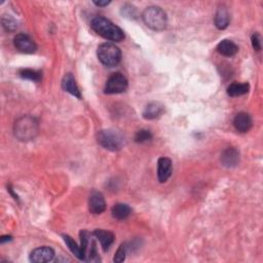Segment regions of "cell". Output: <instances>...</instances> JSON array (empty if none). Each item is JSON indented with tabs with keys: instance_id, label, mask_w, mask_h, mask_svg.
Wrapping results in <instances>:
<instances>
[{
	"instance_id": "obj_1",
	"label": "cell",
	"mask_w": 263,
	"mask_h": 263,
	"mask_svg": "<svg viewBox=\"0 0 263 263\" xmlns=\"http://www.w3.org/2000/svg\"><path fill=\"white\" fill-rule=\"evenodd\" d=\"M91 27L98 35L107 40L120 43L124 39L123 31L110 20L104 17L94 18L91 22Z\"/></svg>"
},
{
	"instance_id": "obj_2",
	"label": "cell",
	"mask_w": 263,
	"mask_h": 263,
	"mask_svg": "<svg viewBox=\"0 0 263 263\" xmlns=\"http://www.w3.org/2000/svg\"><path fill=\"white\" fill-rule=\"evenodd\" d=\"M39 131L38 120L30 115H24L16 120L14 125L15 136L20 141H31L37 136Z\"/></svg>"
},
{
	"instance_id": "obj_3",
	"label": "cell",
	"mask_w": 263,
	"mask_h": 263,
	"mask_svg": "<svg viewBox=\"0 0 263 263\" xmlns=\"http://www.w3.org/2000/svg\"><path fill=\"white\" fill-rule=\"evenodd\" d=\"M142 19L145 25L153 31H163L167 27V14L159 6L146 7L142 14Z\"/></svg>"
},
{
	"instance_id": "obj_4",
	"label": "cell",
	"mask_w": 263,
	"mask_h": 263,
	"mask_svg": "<svg viewBox=\"0 0 263 263\" xmlns=\"http://www.w3.org/2000/svg\"><path fill=\"white\" fill-rule=\"evenodd\" d=\"M97 56L103 65L114 67L120 64L121 60V51L119 47L111 43H105L98 47Z\"/></svg>"
},
{
	"instance_id": "obj_5",
	"label": "cell",
	"mask_w": 263,
	"mask_h": 263,
	"mask_svg": "<svg viewBox=\"0 0 263 263\" xmlns=\"http://www.w3.org/2000/svg\"><path fill=\"white\" fill-rule=\"evenodd\" d=\"M98 143L105 149L119 151L123 145V139L120 133L113 130H101L97 134Z\"/></svg>"
},
{
	"instance_id": "obj_6",
	"label": "cell",
	"mask_w": 263,
	"mask_h": 263,
	"mask_svg": "<svg viewBox=\"0 0 263 263\" xmlns=\"http://www.w3.org/2000/svg\"><path fill=\"white\" fill-rule=\"evenodd\" d=\"M129 87V82L127 77L120 72H115L109 76L105 85L104 92L105 94L113 95V94H121L127 91Z\"/></svg>"
},
{
	"instance_id": "obj_7",
	"label": "cell",
	"mask_w": 263,
	"mask_h": 263,
	"mask_svg": "<svg viewBox=\"0 0 263 263\" xmlns=\"http://www.w3.org/2000/svg\"><path fill=\"white\" fill-rule=\"evenodd\" d=\"M15 48L24 54H34L37 50V46L34 40L27 34H18L14 39Z\"/></svg>"
},
{
	"instance_id": "obj_8",
	"label": "cell",
	"mask_w": 263,
	"mask_h": 263,
	"mask_svg": "<svg viewBox=\"0 0 263 263\" xmlns=\"http://www.w3.org/2000/svg\"><path fill=\"white\" fill-rule=\"evenodd\" d=\"M55 257V251L52 248L44 246L34 249L30 254V261L34 263H45L49 262Z\"/></svg>"
},
{
	"instance_id": "obj_9",
	"label": "cell",
	"mask_w": 263,
	"mask_h": 263,
	"mask_svg": "<svg viewBox=\"0 0 263 263\" xmlns=\"http://www.w3.org/2000/svg\"><path fill=\"white\" fill-rule=\"evenodd\" d=\"M89 210L94 215H100L106 210V203L103 194L99 191H94L89 198Z\"/></svg>"
},
{
	"instance_id": "obj_10",
	"label": "cell",
	"mask_w": 263,
	"mask_h": 263,
	"mask_svg": "<svg viewBox=\"0 0 263 263\" xmlns=\"http://www.w3.org/2000/svg\"><path fill=\"white\" fill-rule=\"evenodd\" d=\"M173 171V166H172V161L167 157H161L157 162V178H159V181L161 183H165L172 175Z\"/></svg>"
},
{
	"instance_id": "obj_11",
	"label": "cell",
	"mask_w": 263,
	"mask_h": 263,
	"mask_svg": "<svg viewBox=\"0 0 263 263\" xmlns=\"http://www.w3.org/2000/svg\"><path fill=\"white\" fill-rule=\"evenodd\" d=\"M253 125V120L247 112H239L234 120V127L239 133H247Z\"/></svg>"
},
{
	"instance_id": "obj_12",
	"label": "cell",
	"mask_w": 263,
	"mask_h": 263,
	"mask_svg": "<svg viewBox=\"0 0 263 263\" xmlns=\"http://www.w3.org/2000/svg\"><path fill=\"white\" fill-rule=\"evenodd\" d=\"M221 163L226 167H237L239 163V152L234 147L226 148L221 154Z\"/></svg>"
},
{
	"instance_id": "obj_13",
	"label": "cell",
	"mask_w": 263,
	"mask_h": 263,
	"mask_svg": "<svg viewBox=\"0 0 263 263\" xmlns=\"http://www.w3.org/2000/svg\"><path fill=\"white\" fill-rule=\"evenodd\" d=\"M62 88L65 92L69 93L70 95L76 97L77 99L81 98V94H80V91L78 89L76 80H75L74 76L71 74V73H67V74L63 77Z\"/></svg>"
},
{
	"instance_id": "obj_14",
	"label": "cell",
	"mask_w": 263,
	"mask_h": 263,
	"mask_svg": "<svg viewBox=\"0 0 263 263\" xmlns=\"http://www.w3.org/2000/svg\"><path fill=\"white\" fill-rule=\"evenodd\" d=\"M93 236L100 241L101 247L104 251H107L115 239V237L111 231L105 229H96L94 231Z\"/></svg>"
},
{
	"instance_id": "obj_15",
	"label": "cell",
	"mask_w": 263,
	"mask_h": 263,
	"mask_svg": "<svg viewBox=\"0 0 263 263\" xmlns=\"http://www.w3.org/2000/svg\"><path fill=\"white\" fill-rule=\"evenodd\" d=\"M165 111V106L161 102H150L143 111V118L145 120L159 119Z\"/></svg>"
},
{
	"instance_id": "obj_16",
	"label": "cell",
	"mask_w": 263,
	"mask_h": 263,
	"mask_svg": "<svg viewBox=\"0 0 263 263\" xmlns=\"http://www.w3.org/2000/svg\"><path fill=\"white\" fill-rule=\"evenodd\" d=\"M229 21H230V17H229L227 8L224 5L219 6L216 10L215 18H214V23L217 29L219 30L226 29L229 25Z\"/></svg>"
},
{
	"instance_id": "obj_17",
	"label": "cell",
	"mask_w": 263,
	"mask_h": 263,
	"mask_svg": "<svg viewBox=\"0 0 263 263\" xmlns=\"http://www.w3.org/2000/svg\"><path fill=\"white\" fill-rule=\"evenodd\" d=\"M217 51L222 56L233 57L239 51V48L234 41H231L229 39H224L218 44Z\"/></svg>"
},
{
	"instance_id": "obj_18",
	"label": "cell",
	"mask_w": 263,
	"mask_h": 263,
	"mask_svg": "<svg viewBox=\"0 0 263 263\" xmlns=\"http://www.w3.org/2000/svg\"><path fill=\"white\" fill-rule=\"evenodd\" d=\"M250 90L249 83L234 82L227 88V95L230 97H239L246 95Z\"/></svg>"
},
{
	"instance_id": "obj_19",
	"label": "cell",
	"mask_w": 263,
	"mask_h": 263,
	"mask_svg": "<svg viewBox=\"0 0 263 263\" xmlns=\"http://www.w3.org/2000/svg\"><path fill=\"white\" fill-rule=\"evenodd\" d=\"M111 213L113 218L118 220H124L131 215L132 209L127 204H117L113 206Z\"/></svg>"
},
{
	"instance_id": "obj_20",
	"label": "cell",
	"mask_w": 263,
	"mask_h": 263,
	"mask_svg": "<svg viewBox=\"0 0 263 263\" xmlns=\"http://www.w3.org/2000/svg\"><path fill=\"white\" fill-rule=\"evenodd\" d=\"M62 237H63V239H64V241H65V244L69 248V250L72 252V254L74 255L75 257H77L79 260H85V257H83L80 246H78L75 243V240L68 235H63Z\"/></svg>"
},
{
	"instance_id": "obj_21",
	"label": "cell",
	"mask_w": 263,
	"mask_h": 263,
	"mask_svg": "<svg viewBox=\"0 0 263 263\" xmlns=\"http://www.w3.org/2000/svg\"><path fill=\"white\" fill-rule=\"evenodd\" d=\"M19 74L22 78L34 81V82H39L41 78H43L41 72L37 70H33V69H22V70H20Z\"/></svg>"
},
{
	"instance_id": "obj_22",
	"label": "cell",
	"mask_w": 263,
	"mask_h": 263,
	"mask_svg": "<svg viewBox=\"0 0 263 263\" xmlns=\"http://www.w3.org/2000/svg\"><path fill=\"white\" fill-rule=\"evenodd\" d=\"M1 23L3 28L8 31V32H14L18 28L17 21L12 16H3L1 19Z\"/></svg>"
},
{
	"instance_id": "obj_23",
	"label": "cell",
	"mask_w": 263,
	"mask_h": 263,
	"mask_svg": "<svg viewBox=\"0 0 263 263\" xmlns=\"http://www.w3.org/2000/svg\"><path fill=\"white\" fill-rule=\"evenodd\" d=\"M152 139V134L148 130H140L135 135V142L137 143H146Z\"/></svg>"
},
{
	"instance_id": "obj_24",
	"label": "cell",
	"mask_w": 263,
	"mask_h": 263,
	"mask_svg": "<svg viewBox=\"0 0 263 263\" xmlns=\"http://www.w3.org/2000/svg\"><path fill=\"white\" fill-rule=\"evenodd\" d=\"M128 247L125 244H121L120 246V248L118 249L117 253H115L114 255V258H113V261L117 262V263H120V262H123L124 259H125V255H127V252H128Z\"/></svg>"
},
{
	"instance_id": "obj_25",
	"label": "cell",
	"mask_w": 263,
	"mask_h": 263,
	"mask_svg": "<svg viewBox=\"0 0 263 263\" xmlns=\"http://www.w3.org/2000/svg\"><path fill=\"white\" fill-rule=\"evenodd\" d=\"M121 13L124 17L130 18V19H136L137 16H138V13H137L136 7H134L131 4H125L121 8Z\"/></svg>"
},
{
	"instance_id": "obj_26",
	"label": "cell",
	"mask_w": 263,
	"mask_h": 263,
	"mask_svg": "<svg viewBox=\"0 0 263 263\" xmlns=\"http://www.w3.org/2000/svg\"><path fill=\"white\" fill-rule=\"evenodd\" d=\"M251 41H252V47L257 51L261 50V38L260 35L258 33H254L251 37Z\"/></svg>"
},
{
	"instance_id": "obj_27",
	"label": "cell",
	"mask_w": 263,
	"mask_h": 263,
	"mask_svg": "<svg viewBox=\"0 0 263 263\" xmlns=\"http://www.w3.org/2000/svg\"><path fill=\"white\" fill-rule=\"evenodd\" d=\"M94 3L96 4L97 6H107L108 4H110V1L105 0V1H94Z\"/></svg>"
},
{
	"instance_id": "obj_28",
	"label": "cell",
	"mask_w": 263,
	"mask_h": 263,
	"mask_svg": "<svg viewBox=\"0 0 263 263\" xmlns=\"http://www.w3.org/2000/svg\"><path fill=\"white\" fill-rule=\"evenodd\" d=\"M12 237H10V236H3V237H1V239H0V243H1V244H3V243H5V241H9V240H12Z\"/></svg>"
}]
</instances>
